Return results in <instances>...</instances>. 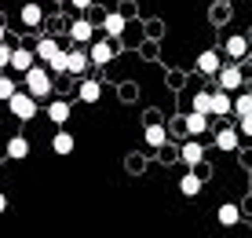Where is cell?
Instances as JSON below:
<instances>
[{
	"mask_svg": "<svg viewBox=\"0 0 252 238\" xmlns=\"http://www.w3.org/2000/svg\"><path fill=\"white\" fill-rule=\"evenodd\" d=\"M51 84H55V81H51V74H48L44 66L33 63L30 70H26V92H30L33 99H48V95H51Z\"/></svg>",
	"mask_w": 252,
	"mask_h": 238,
	"instance_id": "6da1fadb",
	"label": "cell"
},
{
	"mask_svg": "<svg viewBox=\"0 0 252 238\" xmlns=\"http://www.w3.org/2000/svg\"><path fill=\"white\" fill-rule=\"evenodd\" d=\"M4 103H7V110H11L19 121H33V118H37V99H33L30 92H19V88H15Z\"/></svg>",
	"mask_w": 252,
	"mask_h": 238,
	"instance_id": "7a4b0ae2",
	"label": "cell"
},
{
	"mask_svg": "<svg viewBox=\"0 0 252 238\" xmlns=\"http://www.w3.org/2000/svg\"><path fill=\"white\" fill-rule=\"evenodd\" d=\"M88 44H92V48H88V63H92V66H106V63H114L117 51H114V44H110V40H88Z\"/></svg>",
	"mask_w": 252,
	"mask_h": 238,
	"instance_id": "3957f363",
	"label": "cell"
},
{
	"mask_svg": "<svg viewBox=\"0 0 252 238\" xmlns=\"http://www.w3.org/2000/svg\"><path fill=\"white\" fill-rule=\"evenodd\" d=\"M216 77H220V88H223V92H238V88L245 84L241 66H220V70H216Z\"/></svg>",
	"mask_w": 252,
	"mask_h": 238,
	"instance_id": "277c9868",
	"label": "cell"
},
{
	"mask_svg": "<svg viewBox=\"0 0 252 238\" xmlns=\"http://www.w3.org/2000/svg\"><path fill=\"white\" fill-rule=\"evenodd\" d=\"M223 66V59H220V51L216 48H208V51H201V55H197V70H201L205 77H216V70Z\"/></svg>",
	"mask_w": 252,
	"mask_h": 238,
	"instance_id": "5b68a950",
	"label": "cell"
},
{
	"mask_svg": "<svg viewBox=\"0 0 252 238\" xmlns=\"http://www.w3.org/2000/svg\"><path fill=\"white\" fill-rule=\"evenodd\" d=\"M92 63H88V51H66V74H73V77H81L84 70H88Z\"/></svg>",
	"mask_w": 252,
	"mask_h": 238,
	"instance_id": "8992f818",
	"label": "cell"
},
{
	"mask_svg": "<svg viewBox=\"0 0 252 238\" xmlns=\"http://www.w3.org/2000/svg\"><path fill=\"white\" fill-rule=\"evenodd\" d=\"M19 22H22V26H30V30H37V26L44 22V7H40V4H22Z\"/></svg>",
	"mask_w": 252,
	"mask_h": 238,
	"instance_id": "52a82bcc",
	"label": "cell"
},
{
	"mask_svg": "<svg viewBox=\"0 0 252 238\" xmlns=\"http://www.w3.org/2000/svg\"><path fill=\"white\" fill-rule=\"evenodd\" d=\"M33 59H37V55H33L30 48H11V59H7V66L19 70V74H26V70L33 66Z\"/></svg>",
	"mask_w": 252,
	"mask_h": 238,
	"instance_id": "ba28073f",
	"label": "cell"
},
{
	"mask_svg": "<svg viewBox=\"0 0 252 238\" xmlns=\"http://www.w3.org/2000/svg\"><path fill=\"white\" fill-rule=\"evenodd\" d=\"M216 147H220V151H238V147H241V132L238 128H220Z\"/></svg>",
	"mask_w": 252,
	"mask_h": 238,
	"instance_id": "9c48e42d",
	"label": "cell"
},
{
	"mask_svg": "<svg viewBox=\"0 0 252 238\" xmlns=\"http://www.w3.org/2000/svg\"><path fill=\"white\" fill-rule=\"evenodd\" d=\"M223 51H227L230 59H245V55H249V40L241 37V33H238V37H227V44H223Z\"/></svg>",
	"mask_w": 252,
	"mask_h": 238,
	"instance_id": "30bf717a",
	"label": "cell"
},
{
	"mask_svg": "<svg viewBox=\"0 0 252 238\" xmlns=\"http://www.w3.org/2000/svg\"><path fill=\"white\" fill-rule=\"evenodd\" d=\"M48 118L55 121V125H66V121H69V103L66 99H51L48 103Z\"/></svg>",
	"mask_w": 252,
	"mask_h": 238,
	"instance_id": "8fae6325",
	"label": "cell"
},
{
	"mask_svg": "<svg viewBox=\"0 0 252 238\" xmlns=\"http://www.w3.org/2000/svg\"><path fill=\"white\" fill-rule=\"evenodd\" d=\"M77 95H81V103H99L102 99V84L99 81H81Z\"/></svg>",
	"mask_w": 252,
	"mask_h": 238,
	"instance_id": "7c38bea8",
	"label": "cell"
},
{
	"mask_svg": "<svg viewBox=\"0 0 252 238\" xmlns=\"http://www.w3.org/2000/svg\"><path fill=\"white\" fill-rule=\"evenodd\" d=\"M26 154H30V139H26V136H11V139H7V158L22 161Z\"/></svg>",
	"mask_w": 252,
	"mask_h": 238,
	"instance_id": "4fadbf2b",
	"label": "cell"
},
{
	"mask_svg": "<svg viewBox=\"0 0 252 238\" xmlns=\"http://www.w3.org/2000/svg\"><path fill=\"white\" fill-rule=\"evenodd\" d=\"M69 37H73V44H88L95 37V26L92 22H73L69 26Z\"/></svg>",
	"mask_w": 252,
	"mask_h": 238,
	"instance_id": "5bb4252c",
	"label": "cell"
},
{
	"mask_svg": "<svg viewBox=\"0 0 252 238\" xmlns=\"http://www.w3.org/2000/svg\"><path fill=\"white\" fill-rule=\"evenodd\" d=\"M205 128H208V114L190 110V114H187V132H190V136H201Z\"/></svg>",
	"mask_w": 252,
	"mask_h": 238,
	"instance_id": "9a60e30c",
	"label": "cell"
},
{
	"mask_svg": "<svg viewBox=\"0 0 252 238\" xmlns=\"http://www.w3.org/2000/svg\"><path fill=\"white\" fill-rule=\"evenodd\" d=\"M73 147H77V139L69 132H55V139H51V151L55 154H73Z\"/></svg>",
	"mask_w": 252,
	"mask_h": 238,
	"instance_id": "2e32d148",
	"label": "cell"
},
{
	"mask_svg": "<svg viewBox=\"0 0 252 238\" xmlns=\"http://www.w3.org/2000/svg\"><path fill=\"white\" fill-rule=\"evenodd\" d=\"M102 30H106V37H121V33H125V15L110 11L106 19H102Z\"/></svg>",
	"mask_w": 252,
	"mask_h": 238,
	"instance_id": "e0dca14e",
	"label": "cell"
},
{
	"mask_svg": "<svg viewBox=\"0 0 252 238\" xmlns=\"http://www.w3.org/2000/svg\"><path fill=\"white\" fill-rule=\"evenodd\" d=\"M201 158H205V151H201V143L197 139H190V143H183V161L194 169V165H201Z\"/></svg>",
	"mask_w": 252,
	"mask_h": 238,
	"instance_id": "ac0fdd59",
	"label": "cell"
},
{
	"mask_svg": "<svg viewBox=\"0 0 252 238\" xmlns=\"http://www.w3.org/2000/svg\"><path fill=\"white\" fill-rule=\"evenodd\" d=\"M179 191H183L187 198H197L201 195V176H194V172H187L183 180H179Z\"/></svg>",
	"mask_w": 252,
	"mask_h": 238,
	"instance_id": "d6986e66",
	"label": "cell"
},
{
	"mask_svg": "<svg viewBox=\"0 0 252 238\" xmlns=\"http://www.w3.org/2000/svg\"><path fill=\"white\" fill-rule=\"evenodd\" d=\"M216 220H220L223 227H234L241 220V209L238 205H220V213H216Z\"/></svg>",
	"mask_w": 252,
	"mask_h": 238,
	"instance_id": "ffe728a7",
	"label": "cell"
},
{
	"mask_svg": "<svg viewBox=\"0 0 252 238\" xmlns=\"http://www.w3.org/2000/svg\"><path fill=\"white\" fill-rule=\"evenodd\" d=\"M51 51H59V40H55V37H40L37 48H33V55H37V59H48Z\"/></svg>",
	"mask_w": 252,
	"mask_h": 238,
	"instance_id": "44dd1931",
	"label": "cell"
},
{
	"mask_svg": "<svg viewBox=\"0 0 252 238\" xmlns=\"http://www.w3.org/2000/svg\"><path fill=\"white\" fill-rule=\"evenodd\" d=\"M212 114H230V92H212Z\"/></svg>",
	"mask_w": 252,
	"mask_h": 238,
	"instance_id": "7402d4cb",
	"label": "cell"
},
{
	"mask_svg": "<svg viewBox=\"0 0 252 238\" xmlns=\"http://www.w3.org/2000/svg\"><path fill=\"white\" fill-rule=\"evenodd\" d=\"M164 139H168V136H164V128H161V125H146V143H150V147H158V151H161Z\"/></svg>",
	"mask_w": 252,
	"mask_h": 238,
	"instance_id": "603a6c76",
	"label": "cell"
},
{
	"mask_svg": "<svg viewBox=\"0 0 252 238\" xmlns=\"http://www.w3.org/2000/svg\"><path fill=\"white\" fill-rule=\"evenodd\" d=\"M44 63L51 66V74H66V51H63V48H59V51H51Z\"/></svg>",
	"mask_w": 252,
	"mask_h": 238,
	"instance_id": "cb8c5ba5",
	"label": "cell"
},
{
	"mask_svg": "<svg viewBox=\"0 0 252 238\" xmlns=\"http://www.w3.org/2000/svg\"><path fill=\"white\" fill-rule=\"evenodd\" d=\"M230 114H252V95H238V99H230Z\"/></svg>",
	"mask_w": 252,
	"mask_h": 238,
	"instance_id": "d4e9b609",
	"label": "cell"
},
{
	"mask_svg": "<svg viewBox=\"0 0 252 238\" xmlns=\"http://www.w3.org/2000/svg\"><path fill=\"white\" fill-rule=\"evenodd\" d=\"M194 110L212 114V92H197V95H194Z\"/></svg>",
	"mask_w": 252,
	"mask_h": 238,
	"instance_id": "484cf974",
	"label": "cell"
},
{
	"mask_svg": "<svg viewBox=\"0 0 252 238\" xmlns=\"http://www.w3.org/2000/svg\"><path fill=\"white\" fill-rule=\"evenodd\" d=\"M15 88H19V81H11V77H0V99H7Z\"/></svg>",
	"mask_w": 252,
	"mask_h": 238,
	"instance_id": "4316f807",
	"label": "cell"
},
{
	"mask_svg": "<svg viewBox=\"0 0 252 238\" xmlns=\"http://www.w3.org/2000/svg\"><path fill=\"white\" fill-rule=\"evenodd\" d=\"M7 59H11V44H4V40H0V70L7 66Z\"/></svg>",
	"mask_w": 252,
	"mask_h": 238,
	"instance_id": "83f0119b",
	"label": "cell"
},
{
	"mask_svg": "<svg viewBox=\"0 0 252 238\" xmlns=\"http://www.w3.org/2000/svg\"><path fill=\"white\" fill-rule=\"evenodd\" d=\"M69 4H73L77 11H88V7H92V0H69Z\"/></svg>",
	"mask_w": 252,
	"mask_h": 238,
	"instance_id": "f1b7e54d",
	"label": "cell"
},
{
	"mask_svg": "<svg viewBox=\"0 0 252 238\" xmlns=\"http://www.w3.org/2000/svg\"><path fill=\"white\" fill-rule=\"evenodd\" d=\"M4 209H7V195H0V213H4Z\"/></svg>",
	"mask_w": 252,
	"mask_h": 238,
	"instance_id": "f546056e",
	"label": "cell"
},
{
	"mask_svg": "<svg viewBox=\"0 0 252 238\" xmlns=\"http://www.w3.org/2000/svg\"><path fill=\"white\" fill-rule=\"evenodd\" d=\"M7 37V30H4V22H0V40H4Z\"/></svg>",
	"mask_w": 252,
	"mask_h": 238,
	"instance_id": "4dcf8cb0",
	"label": "cell"
}]
</instances>
